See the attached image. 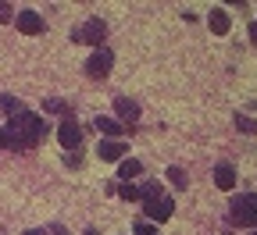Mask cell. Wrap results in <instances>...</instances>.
Masks as SVG:
<instances>
[{"mask_svg": "<svg viewBox=\"0 0 257 235\" xmlns=\"http://www.w3.org/2000/svg\"><path fill=\"white\" fill-rule=\"evenodd\" d=\"M133 235H157V228L150 224V221H136V231Z\"/></svg>", "mask_w": 257, "mask_h": 235, "instance_id": "d6986e66", "label": "cell"}, {"mask_svg": "<svg viewBox=\"0 0 257 235\" xmlns=\"http://www.w3.org/2000/svg\"><path fill=\"white\" fill-rule=\"evenodd\" d=\"M96 132H104V136H111V139H118L121 132H125V125L118 121V118H96Z\"/></svg>", "mask_w": 257, "mask_h": 235, "instance_id": "7c38bea8", "label": "cell"}, {"mask_svg": "<svg viewBox=\"0 0 257 235\" xmlns=\"http://www.w3.org/2000/svg\"><path fill=\"white\" fill-rule=\"evenodd\" d=\"M57 143H61L64 150H75V146L82 143V132H79V125H75V118H72V114L57 125Z\"/></svg>", "mask_w": 257, "mask_h": 235, "instance_id": "8992f818", "label": "cell"}, {"mask_svg": "<svg viewBox=\"0 0 257 235\" xmlns=\"http://www.w3.org/2000/svg\"><path fill=\"white\" fill-rule=\"evenodd\" d=\"M236 128H239V132H246V136H257V118L236 114Z\"/></svg>", "mask_w": 257, "mask_h": 235, "instance_id": "5bb4252c", "label": "cell"}, {"mask_svg": "<svg viewBox=\"0 0 257 235\" xmlns=\"http://www.w3.org/2000/svg\"><path fill=\"white\" fill-rule=\"evenodd\" d=\"M143 214L150 217V224L157 221V224H165V221H172V214H175V199L172 196H150V199H143Z\"/></svg>", "mask_w": 257, "mask_h": 235, "instance_id": "3957f363", "label": "cell"}, {"mask_svg": "<svg viewBox=\"0 0 257 235\" xmlns=\"http://www.w3.org/2000/svg\"><path fill=\"white\" fill-rule=\"evenodd\" d=\"M43 111H50V114H64V118H68V104H64V100H47V104H43Z\"/></svg>", "mask_w": 257, "mask_h": 235, "instance_id": "9a60e30c", "label": "cell"}, {"mask_svg": "<svg viewBox=\"0 0 257 235\" xmlns=\"http://www.w3.org/2000/svg\"><path fill=\"white\" fill-rule=\"evenodd\" d=\"M0 22H15V8L4 4V0H0Z\"/></svg>", "mask_w": 257, "mask_h": 235, "instance_id": "ffe728a7", "label": "cell"}, {"mask_svg": "<svg viewBox=\"0 0 257 235\" xmlns=\"http://www.w3.org/2000/svg\"><path fill=\"white\" fill-rule=\"evenodd\" d=\"M114 114L118 121H140V104H133V100H114Z\"/></svg>", "mask_w": 257, "mask_h": 235, "instance_id": "8fae6325", "label": "cell"}, {"mask_svg": "<svg viewBox=\"0 0 257 235\" xmlns=\"http://www.w3.org/2000/svg\"><path fill=\"white\" fill-rule=\"evenodd\" d=\"M168 182L175 189H186V171H182V167H168Z\"/></svg>", "mask_w": 257, "mask_h": 235, "instance_id": "e0dca14e", "label": "cell"}, {"mask_svg": "<svg viewBox=\"0 0 257 235\" xmlns=\"http://www.w3.org/2000/svg\"><path fill=\"white\" fill-rule=\"evenodd\" d=\"M214 185L218 189H236V167L232 164H214Z\"/></svg>", "mask_w": 257, "mask_h": 235, "instance_id": "30bf717a", "label": "cell"}, {"mask_svg": "<svg viewBox=\"0 0 257 235\" xmlns=\"http://www.w3.org/2000/svg\"><path fill=\"white\" fill-rule=\"evenodd\" d=\"M96 153H100V160H121L125 157V143L121 139H100Z\"/></svg>", "mask_w": 257, "mask_h": 235, "instance_id": "9c48e42d", "label": "cell"}, {"mask_svg": "<svg viewBox=\"0 0 257 235\" xmlns=\"http://www.w3.org/2000/svg\"><path fill=\"white\" fill-rule=\"evenodd\" d=\"M0 104H4V111L15 118V114H22L25 107H22V100H15V96H0Z\"/></svg>", "mask_w": 257, "mask_h": 235, "instance_id": "2e32d148", "label": "cell"}, {"mask_svg": "<svg viewBox=\"0 0 257 235\" xmlns=\"http://www.w3.org/2000/svg\"><path fill=\"white\" fill-rule=\"evenodd\" d=\"M0 150H8V132L0 128Z\"/></svg>", "mask_w": 257, "mask_h": 235, "instance_id": "7402d4cb", "label": "cell"}, {"mask_svg": "<svg viewBox=\"0 0 257 235\" xmlns=\"http://www.w3.org/2000/svg\"><path fill=\"white\" fill-rule=\"evenodd\" d=\"M207 25H211V32H214V36H225V32L232 29V18H229V11L214 8V11L207 15Z\"/></svg>", "mask_w": 257, "mask_h": 235, "instance_id": "ba28073f", "label": "cell"}, {"mask_svg": "<svg viewBox=\"0 0 257 235\" xmlns=\"http://www.w3.org/2000/svg\"><path fill=\"white\" fill-rule=\"evenodd\" d=\"M111 68H114V54H111L107 47L93 50V54H89V61H86V75H89V79H107V75H111Z\"/></svg>", "mask_w": 257, "mask_h": 235, "instance_id": "5b68a950", "label": "cell"}, {"mask_svg": "<svg viewBox=\"0 0 257 235\" xmlns=\"http://www.w3.org/2000/svg\"><path fill=\"white\" fill-rule=\"evenodd\" d=\"M50 235H68V231H64L61 224H50Z\"/></svg>", "mask_w": 257, "mask_h": 235, "instance_id": "603a6c76", "label": "cell"}, {"mask_svg": "<svg viewBox=\"0 0 257 235\" xmlns=\"http://www.w3.org/2000/svg\"><path fill=\"white\" fill-rule=\"evenodd\" d=\"M118 175H121V178L128 182V178H136V175H143V164L128 157V160H121V164H118Z\"/></svg>", "mask_w": 257, "mask_h": 235, "instance_id": "4fadbf2b", "label": "cell"}, {"mask_svg": "<svg viewBox=\"0 0 257 235\" xmlns=\"http://www.w3.org/2000/svg\"><path fill=\"white\" fill-rule=\"evenodd\" d=\"M246 32H250V43L257 47V22H250V25H246Z\"/></svg>", "mask_w": 257, "mask_h": 235, "instance_id": "44dd1931", "label": "cell"}, {"mask_svg": "<svg viewBox=\"0 0 257 235\" xmlns=\"http://www.w3.org/2000/svg\"><path fill=\"white\" fill-rule=\"evenodd\" d=\"M4 132H8V150H32L47 136V121L32 111H22V114L11 118V125Z\"/></svg>", "mask_w": 257, "mask_h": 235, "instance_id": "6da1fadb", "label": "cell"}, {"mask_svg": "<svg viewBox=\"0 0 257 235\" xmlns=\"http://www.w3.org/2000/svg\"><path fill=\"white\" fill-rule=\"evenodd\" d=\"M229 221L232 224H243L250 231H257V192H243V196H232V207H229Z\"/></svg>", "mask_w": 257, "mask_h": 235, "instance_id": "7a4b0ae2", "label": "cell"}, {"mask_svg": "<svg viewBox=\"0 0 257 235\" xmlns=\"http://www.w3.org/2000/svg\"><path fill=\"white\" fill-rule=\"evenodd\" d=\"M250 235H257V231H250Z\"/></svg>", "mask_w": 257, "mask_h": 235, "instance_id": "d4e9b609", "label": "cell"}, {"mask_svg": "<svg viewBox=\"0 0 257 235\" xmlns=\"http://www.w3.org/2000/svg\"><path fill=\"white\" fill-rule=\"evenodd\" d=\"M15 25L25 32V36H40V32H43V18L36 11H18L15 15Z\"/></svg>", "mask_w": 257, "mask_h": 235, "instance_id": "52a82bcc", "label": "cell"}, {"mask_svg": "<svg viewBox=\"0 0 257 235\" xmlns=\"http://www.w3.org/2000/svg\"><path fill=\"white\" fill-rule=\"evenodd\" d=\"M104 36H107V25H104L100 18H89L86 25L72 29V40H75V43H89V47H96V50H100Z\"/></svg>", "mask_w": 257, "mask_h": 235, "instance_id": "277c9868", "label": "cell"}, {"mask_svg": "<svg viewBox=\"0 0 257 235\" xmlns=\"http://www.w3.org/2000/svg\"><path fill=\"white\" fill-rule=\"evenodd\" d=\"M118 196H121V199H128V203H133V199H140V189H136V185H128V182H125V185L118 189Z\"/></svg>", "mask_w": 257, "mask_h": 235, "instance_id": "ac0fdd59", "label": "cell"}, {"mask_svg": "<svg viewBox=\"0 0 257 235\" xmlns=\"http://www.w3.org/2000/svg\"><path fill=\"white\" fill-rule=\"evenodd\" d=\"M25 235H43V231H40V228H29V231H25Z\"/></svg>", "mask_w": 257, "mask_h": 235, "instance_id": "cb8c5ba5", "label": "cell"}]
</instances>
